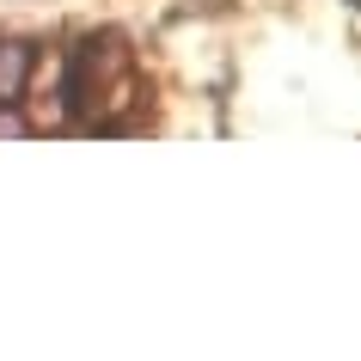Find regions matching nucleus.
I'll return each mask as SVG.
<instances>
[{
    "mask_svg": "<svg viewBox=\"0 0 361 361\" xmlns=\"http://www.w3.org/2000/svg\"><path fill=\"white\" fill-rule=\"evenodd\" d=\"M61 104L74 116V129L86 135H116L135 129V116L147 104V86L135 74V49L116 31H86L61 61Z\"/></svg>",
    "mask_w": 361,
    "mask_h": 361,
    "instance_id": "nucleus-1",
    "label": "nucleus"
},
{
    "mask_svg": "<svg viewBox=\"0 0 361 361\" xmlns=\"http://www.w3.org/2000/svg\"><path fill=\"white\" fill-rule=\"evenodd\" d=\"M31 80V43H0V104H19Z\"/></svg>",
    "mask_w": 361,
    "mask_h": 361,
    "instance_id": "nucleus-2",
    "label": "nucleus"
},
{
    "mask_svg": "<svg viewBox=\"0 0 361 361\" xmlns=\"http://www.w3.org/2000/svg\"><path fill=\"white\" fill-rule=\"evenodd\" d=\"M0 135H25V123L13 116V104H0Z\"/></svg>",
    "mask_w": 361,
    "mask_h": 361,
    "instance_id": "nucleus-3",
    "label": "nucleus"
},
{
    "mask_svg": "<svg viewBox=\"0 0 361 361\" xmlns=\"http://www.w3.org/2000/svg\"><path fill=\"white\" fill-rule=\"evenodd\" d=\"M355 6H361V0H355Z\"/></svg>",
    "mask_w": 361,
    "mask_h": 361,
    "instance_id": "nucleus-4",
    "label": "nucleus"
}]
</instances>
